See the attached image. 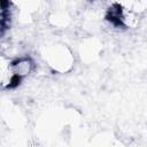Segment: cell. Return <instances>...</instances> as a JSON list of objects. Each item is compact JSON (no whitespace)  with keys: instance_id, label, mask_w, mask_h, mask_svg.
Returning a JSON list of instances; mask_svg holds the SVG:
<instances>
[{"instance_id":"cell-1","label":"cell","mask_w":147,"mask_h":147,"mask_svg":"<svg viewBox=\"0 0 147 147\" xmlns=\"http://www.w3.org/2000/svg\"><path fill=\"white\" fill-rule=\"evenodd\" d=\"M10 69L14 77L21 82L29 75H31L36 69V62L31 56L21 55L10 62Z\"/></svg>"}]
</instances>
